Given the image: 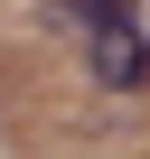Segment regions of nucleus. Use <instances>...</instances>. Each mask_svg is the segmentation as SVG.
Instances as JSON below:
<instances>
[{"label":"nucleus","mask_w":150,"mask_h":159,"mask_svg":"<svg viewBox=\"0 0 150 159\" xmlns=\"http://www.w3.org/2000/svg\"><path fill=\"white\" fill-rule=\"evenodd\" d=\"M47 28L85 56L103 94H150V28L131 0H47Z\"/></svg>","instance_id":"1"}]
</instances>
